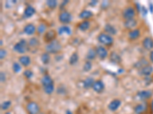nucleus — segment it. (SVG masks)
I'll use <instances>...</instances> for the list:
<instances>
[{
    "label": "nucleus",
    "mask_w": 153,
    "mask_h": 114,
    "mask_svg": "<svg viewBox=\"0 0 153 114\" xmlns=\"http://www.w3.org/2000/svg\"><path fill=\"white\" fill-rule=\"evenodd\" d=\"M71 29L69 26L67 25H62L61 26L58 30V34L59 35H63V34H66V35H70L71 34Z\"/></svg>",
    "instance_id": "nucleus-24"
},
{
    "label": "nucleus",
    "mask_w": 153,
    "mask_h": 114,
    "mask_svg": "<svg viewBox=\"0 0 153 114\" xmlns=\"http://www.w3.org/2000/svg\"><path fill=\"white\" fill-rule=\"evenodd\" d=\"M41 82H42V86H43V88H46V87H48V86L54 84L53 79H52L51 77L49 75H48V74L44 75L43 77L42 78Z\"/></svg>",
    "instance_id": "nucleus-14"
},
{
    "label": "nucleus",
    "mask_w": 153,
    "mask_h": 114,
    "mask_svg": "<svg viewBox=\"0 0 153 114\" xmlns=\"http://www.w3.org/2000/svg\"><path fill=\"white\" fill-rule=\"evenodd\" d=\"M153 93L150 90H144V91H140L137 92L136 98L137 100H141V101H145V100H149L152 97Z\"/></svg>",
    "instance_id": "nucleus-5"
},
{
    "label": "nucleus",
    "mask_w": 153,
    "mask_h": 114,
    "mask_svg": "<svg viewBox=\"0 0 153 114\" xmlns=\"http://www.w3.org/2000/svg\"><path fill=\"white\" fill-rule=\"evenodd\" d=\"M23 75L25 76L27 79H31V78L33 77L34 73L33 71L30 69H25V71H23Z\"/></svg>",
    "instance_id": "nucleus-37"
},
{
    "label": "nucleus",
    "mask_w": 153,
    "mask_h": 114,
    "mask_svg": "<svg viewBox=\"0 0 153 114\" xmlns=\"http://www.w3.org/2000/svg\"><path fill=\"white\" fill-rule=\"evenodd\" d=\"M0 80H1V82H5L6 80V74L3 71H1L0 72Z\"/></svg>",
    "instance_id": "nucleus-39"
},
{
    "label": "nucleus",
    "mask_w": 153,
    "mask_h": 114,
    "mask_svg": "<svg viewBox=\"0 0 153 114\" xmlns=\"http://www.w3.org/2000/svg\"><path fill=\"white\" fill-rule=\"evenodd\" d=\"M79 60V55L76 52H74L71 54V56L69 58V64L70 65H74L78 62Z\"/></svg>",
    "instance_id": "nucleus-29"
},
{
    "label": "nucleus",
    "mask_w": 153,
    "mask_h": 114,
    "mask_svg": "<svg viewBox=\"0 0 153 114\" xmlns=\"http://www.w3.org/2000/svg\"><path fill=\"white\" fill-rule=\"evenodd\" d=\"M149 58H150V60H151L152 62H153V50H152L150 52V54H149Z\"/></svg>",
    "instance_id": "nucleus-45"
},
{
    "label": "nucleus",
    "mask_w": 153,
    "mask_h": 114,
    "mask_svg": "<svg viewBox=\"0 0 153 114\" xmlns=\"http://www.w3.org/2000/svg\"><path fill=\"white\" fill-rule=\"evenodd\" d=\"M7 56V51L5 49H0V59L1 60L4 59L6 58V56Z\"/></svg>",
    "instance_id": "nucleus-38"
},
{
    "label": "nucleus",
    "mask_w": 153,
    "mask_h": 114,
    "mask_svg": "<svg viewBox=\"0 0 153 114\" xmlns=\"http://www.w3.org/2000/svg\"><path fill=\"white\" fill-rule=\"evenodd\" d=\"M58 19H59V21L61 24H63V25H67V24L71 22V21H72V15L68 12L63 11L62 12H61L60 14H59Z\"/></svg>",
    "instance_id": "nucleus-6"
},
{
    "label": "nucleus",
    "mask_w": 153,
    "mask_h": 114,
    "mask_svg": "<svg viewBox=\"0 0 153 114\" xmlns=\"http://www.w3.org/2000/svg\"><path fill=\"white\" fill-rule=\"evenodd\" d=\"M91 69H92V62H91V61L87 60L84 62V64H83V70L84 71H86V72H87V71H90Z\"/></svg>",
    "instance_id": "nucleus-36"
},
{
    "label": "nucleus",
    "mask_w": 153,
    "mask_h": 114,
    "mask_svg": "<svg viewBox=\"0 0 153 114\" xmlns=\"http://www.w3.org/2000/svg\"><path fill=\"white\" fill-rule=\"evenodd\" d=\"M142 14H143V16H146V14H148V10H147V8H145V6H142L141 7V12Z\"/></svg>",
    "instance_id": "nucleus-40"
},
{
    "label": "nucleus",
    "mask_w": 153,
    "mask_h": 114,
    "mask_svg": "<svg viewBox=\"0 0 153 114\" xmlns=\"http://www.w3.org/2000/svg\"><path fill=\"white\" fill-rule=\"evenodd\" d=\"M93 88V90L96 93L100 94L105 89V84H104V82L102 80H97V81H95L94 84H93V88Z\"/></svg>",
    "instance_id": "nucleus-10"
},
{
    "label": "nucleus",
    "mask_w": 153,
    "mask_h": 114,
    "mask_svg": "<svg viewBox=\"0 0 153 114\" xmlns=\"http://www.w3.org/2000/svg\"><path fill=\"white\" fill-rule=\"evenodd\" d=\"M11 105H12V102L10 100H6V101L2 102V104H1V110L6 111V110H8L10 108Z\"/></svg>",
    "instance_id": "nucleus-34"
},
{
    "label": "nucleus",
    "mask_w": 153,
    "mask_h": 114,
    "mask_svg": "<svg viewBox=\"0 0 153 114\" xmlns=\"http://www.w3.org/2000/svg\"><path fill=\"white\" fill-rule=\"evenodd\" d=\"M36 31H37V28L31 23L27 24V25L24 27V28H23V32L25 33L26 35H29V36L35 34Z\"/></svg>",
    "instance_id": "nucleus-11"
},
{
    "label": "nucleus",
    "mask_w": 153,
    "mask_h": 114,
    "mask_svg": "<svg viewBox=\"0 0 153 114\" xmlns=\"http://www.w3.org/2000/svg\"><path fill=\"white\" fill-rule=\"evenodd\" d=\"M96 51H97V55L99 57V59L104 60L105 59L106 57L108 56V51L107 49H106V47H104V46L99 45L97 47H96Z\"/></svg>",
    "instance_id": "nucleus-9"
},
{
    "label": "nucleus",
    "mask_w": 153,
    "mask_h": 114,
    "mask_svg": "<svg viewBox=\"0 0 153 114\" xmlns=\"http://www.w3.org/2000/svg\"><path fill=\"white\" fill-rule=\"evenodd\" d=\"M97 3H98V1H94V0H93V1H91V2H90L89 5H92V6H94V5H96Z\"/></svg>",
    "instance_id": "nucleus-42"
},
{
    "label": "nucleus",
    "mask_w": 153,
    "mask_h": 114,
    "mask_svg": "<svg viewBox=\"0 0 153 114\" xmlns=\"http://www.w3.org/2000/svg\"><path fill=\"white\" fill-rule=\"evenodd\" d=\"M149 65V62H148V61H147L145 59L143 58V59H139V61L136 62L135 63L134 67L136 68V69H138L139 70L143 67H144V66H146V65Z\"/></svg>",
    "instance_id": "nucleus-30"
},
{
    "label": "nucleus",
    "mask_w": 153,
    "mask_h": 114,
    "mask_svg": "<svg viewBox=\"0 0 153 114\" xmlns=\"http://www.w3.org/2000/svg\"><path fill=\"white\" fill-rule=\"evenodd\" d=\"M149 10H150V12L153 13V4L152 2L149 3Z\"/></svg>",
    "instance_id": "nucleus-43"
},
{
    "label": "nucleus",
    "mask_w": 153,
    "mask_h": 114,
    "mask_svg": "<svg viewBox=\"0 0 153 114\" xmlns=\"http://www.w3.org/2000/svg\"><path fill=\"white\" fill-rule=\"evenodd\" d=\"M19 62L24 67H29L31 65V59L29 56H21L19 58Z\"/></svg>",
    "instance_id": "nucleus-20"
},
{
    "label": "nucleus",
    "mask_w": 153,
    "mask_h": 114,
    "mask_svg": "<svg viewBox=\"0 0 153 114\" xmlns=\"http://www.w3.org/2000/svg\"><path fill=\"white\" fill-rule=\"evenodd\" d=\"M95 82V80L93 78L87 77L83 81V87L85 89H90L93 88V84Z\"/></svg>",
    "instance_id": "nucleus-23"
},
{
    "label": "nucleus",
    "mask_w": 153,
    "mask_h": 114,
    "mask_svg": "<svg viewBox=\"0 0 153 114\" xmlns=\"http://www.w3.org/2000/svg\"><path fill=\"white\" fill-rule=\"evenodd\" d=\"M97 56V51H96V49L90 48L89 50L87 51L86 58H87V60L91 61V60H93L94 59H96V57Z\"/></svg>",
    "instance_id": "nucleus-27"
},
{
    "label": "nucleus",
    "mask_w": 153,
    "mask_h": 114,
    "mask_svg": "<svg viewBox=\"0 0 153 114\" xmlns=\"http://www.w3.org/2000/svg\"><path fill=\"white\" fill-rule=\"evenodd\" d=\"M69 2V1L68 0H65V1H64V2H62V3H61V5H60V8L61 9H62L63 8H64V6H65V5H66L67 4V3H68Z\"/></svg>",
    "instance_id": "nucleus-41"
},
{
    "label": "nucleus",
    "mask_w": 153,
    "mask_h": 114,
    "mask_svg": "<svg viewBox=\"0 0 153 114\" xmlns=\"http://www.w3.org/2000/svg\"><path fill=\"white\" fill-rule=\"evenodd\" d=\"M45 4L50 9H55L58 6V2L56 0H48Z\"/></svg>",
    "instance_id": "nucleus-33"
},
{
    "label": "nucleus",
    "mask_w": 153,
    "mask_h": 114,
    "mask_svg": "<svg viewBox=\"0 0 153 114\" xmlns=\"http://www.w3.org/2000/svg\"><path fill=\"white\" fill-rule=\"evenodd\" d=\"M56 36H57V32L54 30H49L46 31L45 34H44V41L47 43H51L56 40Z\"/></svg>",
    "instance_id": "nucleus-8"
},
{
    "label": "nucleus",
    "mask_w": 153,
    "mask_h": 114,
    "mask_svg": "<svg viewBox=\"0 0 153 114\" xmlns=\"http://www.w3.org/2000/svg\"><path fill=\"white\" fill-rule=\"evenodd\" d=\"M65 114H72V112H71V111H70V110H67L66 111V113Z\"/></svg>",
    "instance_id": "nucleus-46"
},
{
    "label": "nucleus",
    "mask_w": 153,
    "mask_h": 114,
    "mask_svg": "<svg viewBox=\"0 0 153 114\" xmlns=\"http://www.w3.org/2000/svg\"><path fill=\"white\" fill-rule=\"evenodd\" d=\"M104 31H105L106 34L110 35H116V33H117V31H116V27L114 26H113L110 24H106V25L104 26Z\"/></svg>",
    "instance_id": "nucleus-25"
},
{
    "label": "nucleus",
    "mask_w": 153,
    "mask_h": 114,
    "mask_svg": "<svg viewBox=\"0 0 153 114\" xmlns=\"http://www.w3.org/2000/svg\"><path fill=\"white\" fill-rule=\"evenodd\" d=\"M135 114H144L147 111L146 104H139L133 108Z\"/></svg>",
    "instance_id": "nucleus-16"
},
{
    "label": "nucleus",
    "mask_w": 153,
    "mask_h": 114,
    "mask_svg": "<svg viewBox=\"0 0 153 114\" xmlns=\"http://www.w3.org/2000/svg\"><path fill=\"white\" fill-rule=\"evenodd\" d=\"M140 30H139V29H133V30H131V31H129L128 37L130 41H136V40H137L140 37Z\"/></svg>",
    "instance_id": "nucleus-21"
},
{
    "label": "nucleus",
    "mask_w": 153,
    "mask_h": 114,
    "mask_svg": "<svg viewBox=\"0 0 153 114\" xmlns=\"http://www.w3.org/2000/svg\"><path fill=\"white\" fill-rule=\"evenodd\" d=\"M25 109L28 114H38L41 110L39 105L35 101H29L27 103Z\"/></svg>",
    "instance_id": "nucleus-4"
},
{
    "label": "nucleus",
    "mask_w": 153,
    "mask_h": 114,
    "mask_svg": "<svg viewBox=\"0 0 153 114\" xmlns=\"http://www.w3.org/2000/svg\"><path fill=\"white\" fill-rule=\"evenodd\" d=\"M36 10L34 7H32L31 5H28L24 10L23 12V19H29L31 18L35 14Z\"/></svg>",
    "instance_id": "nucleus-15"
},
{
    "label": "nucleus",
    "mask_w": 153,
    "mask_h": 114,
    "mask_svg": "<svg viewBox=\"0 0 153 114\" xmlns=\"http://www.w3.org/2000/svg\"><path fill=\"white\" fill-rule=\"evenodd\" d=\"M143 47L146 50H151L153 49V39L150 37H146L143 39Z\"/></svg>",
    "instance_id": "nucleus-17"
},
{
    "label": "nucleus",
    "mask_w": 153,
    "mask_h": 114,
    "mask_svg": "<svg viewBox=\"0 0 153 114\" xmlns=\"http://www.w3.org/2000/svg\"><path fill=\"white\" fill-rule=\"evenodd\" d=\"M109 59L112 63L114 64H120L122 62V58L116 52H111L109 56Z\"/></svg>",
    "instance_id": "nucleus-18"
},
{
    "label": "nucleus",
    "mask_w": 153,
    "mask_h": 114,
    "mask_svg": "<svg viewBox=\"0 0 153 114\" xmlns=\"http://www.w3.org/2000/svg\"><path fill=\"white\" fill-rule=\"evenodd\" d=\"M153 72V67L152 65H146L144 66L142 69L139 70V73L140 76H145V77H149L152 75V73Z\"/></svg>",
    "instance_id": "nucleus-13"
},
{
    "label": "nucleus",
    "mask_w": 153,
    "mask_h": 114,
    "mask_svg": "<svg viewBox=\"0 0 153 114\" xmlns=\"http://www.w3.org/2000/svg\"><path fill=\"white\" fill-rule=\"evenodd\" d=\"M97 41L99 43L104 45L106 47H111L114 43L113 37L106 34L105 32L99 34L97 36Z\"/></svg>",
    "instance_id": "nucleus-2"
},
{
    "label": "nucleus",
    "mask_w": 153,
    "mask_h": 114,
    "mask_svg": "<svg viewBox=\"0 0 153 114\" xmlns=\"http://www.w3.org/2000/svg\"><path fill=\"white\" fill-rule=\"evenodd\" d=\"M137 21L136 19H129V20H126L123 23L125 28L129 29V30H133V29L136 27L137 25Z\"/></svg>",
    "instance_id": "nucleus-19"
},
{
    "label": "nucleus",
    "mask_w": 153,
    "mask_h": 114,
    "mask_svg": "<svg viewBox=\"0 0 153 114\" xmlns=\"http://www.w3.org/2000/svg\"><path fill=\"white\" fill-rule=\"evenodd\" d=\"M0 43H0V45H1V46H2V44H3V43H3V41H2V40H1V41H0Z\"/></svg>",
    "instance_id": "nucleus-47"
},
{
    "label": "nucleus",
    "mask_w": 153,
    "mask_h": 114,
    "mask_svg": "<svg viewBox=\"0 0 153 114\" xmlns=\"http://www.w3.org/2000/svg\"><path fill=\"white\" fill-rule=\"evenodd\" d=\"M62 49V45L58 40H54L45 46V51L49 54H57Z\"/></svg>",
    "instance_id": "nucleus-1"
},
{
    "label": "nucleus",
    "mask_w": 153,
    "mask_h": 114,
    "mask_svg": "<svg viewBox=\"0 0 153 114\" xmlns=\"http://www.w3.org/2000/svg\"><path fill=\"white\" fill-rule=\"evenodd\" d=\"M29 44L27 41H25V39H22L13 46V50L19 54H24L29 50Z\"/></svg>",
    "instance_id": "nucleus-3"
},
{
    "label": "nucleus",
    "mask_w": 153,
    "mask_h": 114,
    "mask_svg": "<svg viewBox=\"0 0 153 114\" xmlns=\"http://www.w3.org/2000/svg\"><path fill=\"white\" fill-rule=\"evenodd\" d=\"M135 16H136V10L133 7H126V8H124V10L122 11V18L125 21L134 19Z\"/></svg>",
    "instance_id": "nucleus-7"
},
{
    "label": "nucleus",
    "mask_w": 153,
    "mask_h": 114,
    "mask_svg": "<svg viewBox=\"0 0 153 114\" xmlns=\"http://www.w3.org/2000/svg\"><path fill=\"white\" fill-rule=\"evenodd\" d=\"M13 70L15 73H19L22 70V65L21 64L17 62H15L13 64Z\"/></svg>",
    "instance_id": "nucleus-35"
},
{
    "label": "nucleus",
    "mask_w": 153,
    "mask_h": 114,
    "mask_svg": "<svg viewBox=\"0 0 153 114\" xmlns=\"http://www.w3.org/2000/svg\"><path fill=\"white\" fill-rule=\"evenodd\" d=\"M121 104H122V101L120 99H113L109 104L108 108H109V110L110 111H112V112H115V111L118 110L119 107L121 106Z\"/></svg>",
    "instance_id": "nucleus-12"
},
{
    "label": "nucleus",
    "mask_w": 153,
    "mask_h": 114,
    "mask_svg": "<svg viewBox=\"0 0 153 114\" xmlns=\"http://www.w3.org/2000/svg\"><path fill=\"white\" fill-rule=\"evenodd\" d=\"M90 22L89 21H82L77 25V28L81 31H86L90 28Z\"/></svg>",
    "instance_id": "nucleus-26"
},
{
    "label": "nucleus",
    "mask_w": 153,
    "mask_h": 114,
    "mask_svg": "<svg viewBox=\"0 0 153 114\" xmlns=\"http://www.w3.org/2000/svg\"><path fill=\"white\" fill-rule=\"evenodd\" d=\"M28 44H29V47L31 48H37L38 47H39L40 42L38 41V39L36 37H31L29 41H28Z\"/></svg>",
    "instance_id": "nucleus-28"
},
{
    "label": "nucleus",
    "mask_w": 153,
    "mask_h": 114,
    "mask_svg": "<svg viewBox=\"0 0 153 114\" xmlns=\"http://www.w3.org/2000/svg\"><path fill=\"white\" fill-rule=\"evenodd\" d=\"M93 16V13L90 10H83L80 14H79V18L83 21H87V19H91Z\"/></svg>",
    "instance_id": "nucleus-22"
},
{
    "label": "nucleus",
    "mask_w": 153,
    "mask_h": 114,
    "mask_svg": "<svg viewBox=\"0 0 153 114\" xmlns=\"http://www.w3.org/2000/svg\"><path fill=\"white\" fill-rule=\"evenodd\" d=\"M152 111H153V100L152 102Z\"/></svg>",
    "instance_id": "nucleus-48"
},
{
    "label": "nucleus",
    "mask_w": 153,
    "mask_h": 114,
    "mask_svg": "<svg viewBox=\"0 0 153 114\" xmlns=\"http://www.w3.org/2000/svg\"><path fill=\"white\" fill-rule=\"evenodd\" d=\"M136 9L137 11L139 12H141V7H140V5H139V3H136Z\"/></svg>",
    "instance_id": "nucleus-44"
},
{
    "label": "nucleus",
    "mask_w": 153,
    "mask_h": 114,
    "mask_svg": "<svg viewBox=\"0 0 153 114\" xmlns=\"http://www.w3.org/2000/svg\"><path fill=\"white\" fill-rule=\"evenodd\" d=\"M41 60H42V63L44 65H48L50 63L51 61V56L49 53H48L47 52H45L42 54L41 56Z\"/></svg>",
    "instance_id": "nucleus-31"
},
{
    "label": "nucleus",
    "mask_w": 153,
    "mask_h": 114,
    "mask_svg": "<svg viewBox=\"0 0 153 114\" xmlns=\"http://www.w3.org/2000/svg\"><path fill=\"white\" fill-rule=\"evenodd\" d=\"M46 30H47V26H46L45 24H44V23H41L39 24V25L37 27V33L38 34H45L46 33Z\"/></svg>",
    "instance_id": "nucleus-32"
}]
</instances>
